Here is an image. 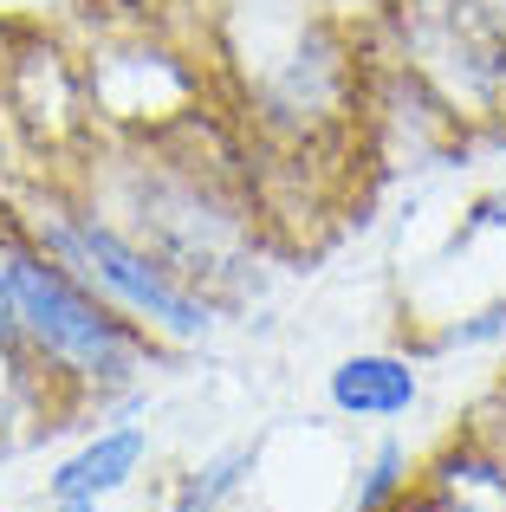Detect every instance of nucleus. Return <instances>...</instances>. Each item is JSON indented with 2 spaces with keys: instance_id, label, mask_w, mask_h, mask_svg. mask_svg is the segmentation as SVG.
I'll return each instance as SVG.
<instances>
[{
  "instance_id": "obj_1",
  "label": "nucleus",
  "mask_w": 506,
  "mask_h": 512,
  "mask_svg": "<svg viewBox=\"0 0 506 512\" xmlns=\"http://www.w3.org/2000/svg\"><path fill=\"white\" fill-rule=\"evenodd\" d=\"M202 117L163 137H98L85 169L72 175L124 234H137L163 266H176L221 312H247L266 299V221L253 182L234 156L195 150Z\"/></svg>"
},
{
  "instance_id": "obj_2",
  "label": "nucleus",
  "mask_w": 506,
  "mask_h": 512,
  "mask_svg": "<svg viewBox=\"0 0 506 512\" xmlns=\"http://www.w3.org/2000/svg\"><path fill=\"white\" fill-rule=\"evenodd\" d=\"M202 59L247 143L305 163L364 124V39L338 0H202Z\"/></svg>"
},
{
  "instance_id": "obj_3",
  "label": "nucleus",
  "mask_w": 506,
  "mask_h": 512,
  "mask_svg": "<svg viewBox=\"0 0 506 512\" xmlns=\"http://www.w3.org/2000/svg\"><path fill=\"white\" fill-rule=\"evenodd\" d=\"M7 279H13V318H20V344L39 370L59 383L65 409L117 422L137 415L150 396V376L169 350H156L130 325L124 312L85 292L20 221H13V247H7Z\"/></svg>"
},
{
  "instance_id": "obj_4",
  "label": "nucleus",
  "mask_w": 506,
  "mask_h": 512,
  "mask_svg": "<svg viewBox=\"0 0 506 512\" xmlns=\"http://www.w3.org/2000/svg\"><path fill=\"white\" fill-rule=\"evenodd\" d=\"M7 214L78 279V286L98 292L111 312H124L130 325L156 350H169V357L208 350L228 331V312H221L208 292H195L176 266H163L137 234H124L72 175H46V182L20 188V201H13Z\"/></svg>"
},
{
  "instance_id": "obj_5",
  "label": "nucleus",
  "mask_w": 506,
  "mask_h": 512,
  "mask_svg": "<svg viewBox=\"0 0 506 512\" xmlns=\"http://www.w3.org/2000/svg\"><path fill=\"white\" fill-rule=\"evenodd\" d=\"M383 59L468 143H506V20L487 0H383Z\"/></svg>"
},
{
  "instance_id": "obj_6",
  "label": "nucleus",
  "mask_w": 506,
  "mask_h": 512,
  "mask_svg": "<svg viewBox=\"0 0 506 512\" xmlns=\"http://www.w3.org/2000/svg\"><path fill=\"white\" fill-rule=\"evenodd\" d=\"M78 78L104 137H163L208 104V59L176 26H98Z\"/></svg>"
},
{
  "instance_id": "obj_7",
  "label": "nucleus",
  "mask_w": 506,
  "mask_h": 512,
  "mask_svg": "<svg viewBox=\"0 0 506 512\" xmlns=\"http://www.w3.org/2000/svg\"><path fill=\"white\" fill-rule=\"evenodd\" d=\"M429 396V370L409 344H370V350H344L325 370V409L344 428H396L422 409Z\"/></svg>"
},
{
  "instance_id": "obj_8",
  "label": "nucleus",
  "mask_w": 506,
  "mask_h": 512,
  "mask_svg": "<svg viewBox=\"0 0 506 512\" xmlns=\"http://www.w3.org/2000/svg\"><path fill=\"white\" fill-rule=\"evenodd\" d=\"M150 454H156V435L143 422H130V415L91 422L85 441L46 467V500H117L143 480Z\"/></svg>"
},
{
  "instance_id": "obj_9",
  "label": "nucleus",
  "mask_w": 506,
  "mask_h": 512,
  "mask_svg": "<svg viewBox=\"0 0 506 512\" xmlns=\"http://www.w3.org/2000/svg\"><path fill=\"white\" fill-rule=\"evenodd\" d=\"M253 467H260V435L221 441L202 461H189L163 493V512H234L253 487Z\"/></svg>"
},
{
  "instance_id": "obj_10",
  "label": "nucleus",
  "mask_w": 506,
  "mask_h": 512,
  "mask_svg": "<svg viewBox=\"0 0 506 512\" xmlns=\"http://www.w3.org/2000/svg\"><path fill=\"white\" fill-rule=\"evenodd\" d=\"M422 493L442 512H506V461L487 454L474 435H461L442 461L422 467Z\"/></svg>"
},
{
  "instance_id": "obj_11",
  "label": "nucleus",
  "mask_w": 506,
  "mask_h": 512,
  "mask_svg": "<svg viewBox=\"0 0 506 512\" xmlns=\"http://www.w3.org/2000/svg\"><path fill=\"white\" fill-rule=\"evenodd\" d=\"M422 487V461L396 428H377L364 454L351 467V493H344V512H403Z\"/></svg>"
},
{
  "instance_id": "obj_12",
  "label": "nucleus",
  "mask_w": 506,
  "mask_h": 512,
  "mask_svg": "<svg viewBox=\"0 0 506 512\" xmlns=\"http://www.w3.org/2000/svg\"><path fill=\"white\" fill-rule=\"evenodd\" d=\"M461 266H506V182L481 188L474 201H461L455 221H448L442 247H435L429 273L422 279H442V273H461Z\"/></svg>"
},
{
  "instance_id": "obj_13",
  "label": "nucleus",
  "mask_w": 506,
  "mask_h": 512,
  "mask_svg": "<svg viewBox=\"0 0 506 512\" xmlns=\"http://www.w3.org/2000/svg\"><path fill=\"white\" fill-rule=\"evenodd\" d=\"M409 350H416L422 363L429 357H468V350H506V292L468 305V312H455V318H435V325L409 331Z\"/></svg>"
},
{
  "instance_id": "obj_14",
  "label": "nucleus",
  "mask_w": 506,
  "mask_h": 512,
  "mask_svg": "<svg viewBox=\"0 0 506 512\" xmlns=\"http://www.w3.org/2000/svg\"><path fill=\"white\" fill-rule=\"evenodd\" d=\"M182 7L189 0H85L78 20L85 26H176L182 33Z\"/></svg>"
},
{
  "instance_id": "obj_15",
  "label": "nucleus",
  "mask_w": 506,
  "mask_h": 512,
  "mask_svg": "<svg viewBox=\"0 0 506 512\" xmlns=\"http://www.w3.org/2000/svg\"><path fill=\"white\" fill-rule=\"evenodd\" d=\"M78 13L85 0H0V33H52Z\"/></svg>"
},
{
  "instance_id": "obj_16",
  "label": "nucleus",
  "mask_w": 506,
  "mask_h": 512,
  "mask_svg": "<svg viewBox=\"0 0 506 512\" xmlns=\"http://www.w3.org/2000/svg\"><path fill=\"white\" fill-rule=\"evenodd\" d=\"M39 512H104V500H46Z\"/></svg>"
},
{
  "instance_id": "obj_17",
  "label": "nucleus",
  "mask_w": 506,
  "mask_h": 512,
  "mask_svg": "<svg viewBox=\"0 0 506 512\" xmlns=\"http://www.w3.org/2000/svg\"><path fill=\"white\" fill-rule=\"evenodd\" d=\"M487 7H494V13H500V20H506V0H487Z\"/></svg>"
}]
</instances>
